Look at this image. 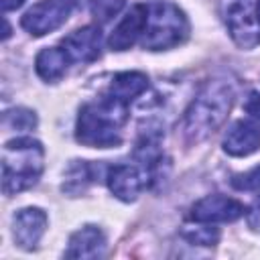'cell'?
<instances>
[{
	"label": "cell",
	"mask_w": 260,
	"mask_h": 260,
	"mask_svg": "<svg viewBox=\"0 0 260 260\" xmlns=\"http://www.w3.org/2000/svg\"><path fill=\"white\" fill-rule=\"evenodd\" d=\"M146 16H148V6L138 4L134 6L114 28V32L108 39V45L112 51H126L130 49L142 35L146 26Z\"/></svg>",
	"instance_id": "cell-11"
},
{
	"label": "cell",
	"mask_w": 260,
	"mask_h": 260,
	"mask_svg": "<svg viewBox=\"0 0 260 260\" xmlns=\"http://www.w3.org/2000/svg\"><path fill=\"white\" fill-rule=\"evenodd\" d=\"M47 230V213L39 207H24L12 219V238L22 250L37 248Z\"/></svg>",
	"instance_id": "cell-9"
},
{
	"label": "cell",
	"mask_w": 260,
	"mask_h": 260,
	"mask_svg": "<svg viewBox=\"0 0 260 260\" xmlns=\"http://www.w3.org/2000/svg\"><path fill=\"white\" fill-rule=\"evenodd\" d=\"M45 150L39 140L28 136L8 140L2 148V189L4 193H20L30 189L43 173Z\"/></svg>",
	"instance_id": "cell-3"
},
{
	"label": "cell",
	"mask_w": 260,
	"mask_h": 260,
	"mask_svg": "<svg viewBox=\"0 0 260 260\" xmlns=\"http://www.w3.org/2000/svg\"><path fill=\"white\" fill-rule=\"evenodd\" d=\"M73 4L75 0H41L24 12L20 24L32 37H43L57 30L69 18Z\"/></svg>",
	"instance_id": "cell-5"
},
{
	"label": "cell",
	"mask_w": 260,
	"mask_h": 260,
	"mask_svg": "<svg viewBox=\"0 0 260 260\" xmlns=\"http://www.w3.org/2000/svg\"><path fill=\"white\" fill-rule=\"evenodd\" d=\"M260 148V128L250 120L234 122L223 136V150L232 156H248Z\"/></svg>",
	"instance_id": "cell-12"
},
{
	"label": "cell",
	"mask_w": 260,
	"mask_h": 260,
	"mask_svg": "<svg viewBox=\"0 0 260 260\" xmlns=\"http://www.w3.org/2000/svg\"><path fill=\"white\" fill-rule=\"evenodd\" d=\"M148 87V77L140 71H124V73H118L114 75L112 83H110V89L108 93L130 104L132 100H136L140 93H144Z\"/></svg>",
	"instance_id": "cell-15"
},
{
	"label": "cell",
	"mask_w": 260,
	"mask_h": 260,
	"mask_svg": "<svg viewBox=\"0 0 260 260\" xmlns=\"http://www.w3.org/2000/svg\"><path fill=\"white\" fill-rule=\"evenodd\" d=\"M150 181L152 177L144 167L130 162L114 165L106 173V183L120 201H134L150 185Z\"/></svg>",
	"instance_id": "cell-7"
},
{
	"label": "cell",
	"mask_w": 260,
	"mask_h": 260,
	"mask_svg": "<svg viewBox=\"0 0 260 260\" xmlns=\"http://www.w3.org/2000/svg\"><path fill=\"white\" fill-rule=\"evenodd\" d=\"M71 63H89L100 57L102 32L98 26H81L61 41Z\"/></svg>",
	"instance_id": "cell-10"
},
{
	"label": "cell",
	"mask_w": 260,
	"mask_h": 260,
	"mask_svg": "<svg viewBox=\"0 0 260 260\" xmlns=\"http://www.w3.org/2000/svg\"><path fill=\"white\" fill-rule=\"evenodd\" d=\"M244 205L225 195H207L191 207V219L197 223L234 221L244 215Z\"/></svg>",
	"instance_id": "cell-8"
},
{
	"label": "cell",
	"mask_w": 260,
	"mask_h": 260,
	"mask_svg": "<svg viewBox=\"0 0 260 260\" xmlns=\"http://www.w3.org/2000/svg\"><path fill=\"white\" fill-rule=\"evenodd\" d=\"M69 57L65 53L63 47H47L37 55L35 61V69L39 73L41 79L45 81H55L59 77H63V73L69 67Z\"/></svg>",
	"instance_id": "cell-14"
},
{
	"label": "cell",
	"mask_w": 260,
	"mask_h": 260,
	"mask_svg": "<svg viewBox=\"0 0 260 260\" xmlns=\"http://www.w3.org/2000/svg\"><path fill=\"white\" fill-rule=\"evenodd\" d=\"M246 221L254 232H260V197L254 199V203L246 211Z\"/></svg>",
	"instance_id": "cell-21"
},
{
	"label": "cell",
	"mask_w": 260,
	"mask_h": 260,
	"mask_svg": "<svg viewBox=\"0 0 260 260\" xmlns=\"http://www.w3.org/2000/svg\"><path fill=\"white\" fill-rule=\"evenodd\" d=\"M234 104V87L223 79L207 81L185 112L183 130L189 140L199 142L213 134L228 118Z\"/></svg>",
	"instance_id": "cell-2"
},
{
	"label": "cell",
	"mask_w": 260,
	"mask_h": 260,
	"mask_svg": "<svg viewBox=\"0 0 260 260\" xmlns=\"http://www.w3.org/2000/svg\"><path fill=\"white\" fill-rule=\"evenodd\" d=\"M183 238L189 240L191 244H199V246H213L219 238L217 228H209V225H197V228H185L183 230Z\"/></svg>",
	"instance_id": "cell-18"
},
{
	"label": "cell",
	"mask_w": 260,
	"mask_h": 260,
	"mask_svg": "<svg viewBox=\"0 0 260 260\" xmlns=\"http://www.w3.org/2000/svg\"><path fill=\"white\" fill-rule=\"evenodd\" d=\"M189 35V22L183 10L171 2L148 4L142 47L148 51H162L181 45Z\"/></svg>",
	"instance_id": "cell-4"
},
{
	"label": "cell",
	"mask_w": 260,
	"mask_h": 260,
	"mask_svg": "<svg viewBox=\"0 0 260 260\" xmlns=\"http://www.w3.org/2000/svg\"><path fill=\"white\" fill-rule=\"evenodd\" d=\"M4 124L12 130H32L37 126V116L26 108H14L4 114Z\"/></svg>",
	"instance_id": "cell-17"
},
{
	"label": "cell",
	"mask_w": 260,
	"mask_h": 260,
	"mask_svg": "<svg viewBox=\"0 0 260 260\" xmlns=\"http://www.w3.org/2000/svg\"><path fill=\"white\" fill-rule=\"evenodd\" d=\"M225 24L234 43L242 49H254L260 45V18L254 8L244 2L236 0L225 10Z\"/></svg>",
	"instance_id": "cell-6"
},
{
	"label": "cell",
	"mask_w": 260,
	"mask_h": 260,
	"mask_svg": "<svg viewBox=\"0 0 260 260\" xmlns=\"http://www.w3.org/2000/svg\"><path fill=\"white\" fill-rule=\"evenodd\" d=\"M24 4V0H2V10L8 12V10H16Z\"/></svg>",
	"instance_id": "cell-22"
},
{
	"label": "cell",
	"mask_w": 260,
	"mask_h": 260,
	"mask_svg": "<svg viewBox=\"0 0 260 260\" xmlns=\"http://www.w3.org/2000/svg\"><path fill=\"white\" fill-rule=\"evenodd\" d=\"M232 187L238 189V191H258L260 189V165L250 169L248 173L234 175Z\"/></svg>",
	"instance_id": "cell-19"
},
{
	"label": "cell",
	"mask_w": 260,
	"mask_h": 260,
	"mask_svg": "<svg viewBox=\"0 0 260 260\" xmlns=\"http://www.w3.org/2000/svg\"><path fill=\"white\" fill-rule=\"evenodd\" d=\"M126 0H89V10L91 16L98 22H110L122 8H124Z\"/></svg>",
	"instance_id": "cell-16"
},
{
	"label": "cell",
	"mask_w": 260,
	"mask_h": 260,
	"mask_svg": "<svg viewBox=\"0 0 260 260\" xmlns=\"http://www.w3.org/2000/svg\"><path fill=\"white\" fill-rule=\"evenodd\" d=\"M256 14H258V18H260V2H258V8H256Z\"/></svg>",
	"instance_id": "cell-23"
},
{
	"label": "cell",
	"mask_w": 260,
	"mask_h": 260,
	"mask_svg": "<svg viewBox=\"0 0 260 260\" xmlns=\"http://www.w3.org/2000/svg\"><path fill=\"white\" fill-rule=\"evenodd\" d=\"M106 254V236L95 225H85L69 238L67 258H102Z\"/></svg>",
	"instance_id": "cell-13"
},
{
	"label": "cell",
	"mask_w": 260,
	"mask_h": 260,
	"mask_svg": "<svg viewBox=\"0 0 260 260\" xmlns=\"http://www.w3.org/2000/svg\"><path fill=\"white\" fill-rule=\"evenodd\" d=\"M244 110H246V114H248L252 120L260 122V93H258V91H250V93H248V98H246V102H244Z\"/></svg>",
	"instance_id": "cell-20"
},
{
	"label": "cell",
	"mask_w": 260,
	"mask_h": 260,
	"mask_svg": "<svg viewBox=\"0 0 260 260\" xmlns=\"http://www.w3.org/2000/svg\"><path fill=\"white\" fill-rule=\"evenodd\" d=\"M128 120V104L114 98L102 95L79 110L75 138L77 142L91 148H110L122 142V126Z\"/></svg>",
	"instance_id": "cell-1"
}]
</instances>
